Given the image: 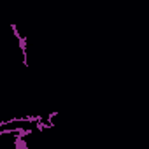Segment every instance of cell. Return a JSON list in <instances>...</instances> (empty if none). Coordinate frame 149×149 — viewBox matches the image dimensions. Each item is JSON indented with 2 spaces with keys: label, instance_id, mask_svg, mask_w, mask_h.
<instances>
[{
  "label": "cell",
  "instance_id": "cell-1",
  "mask_svg": "<svg viewBox=\"0 0 149 149\" xmlns=\"http://www.w3.org/2000/svg\"><path fill=\"white\" fill-rule=\"evenodd\" d=\"M13 144L16 149H28V142L25 140V137H14Z\"/></svg>",
  "mask_w": 149,
  "mask_h": 149
},
{
  "label": "cell",
  "instance_id": "cell-2",
  "mask_svg": "<svg viewBox=\"0 0 149 149\" xmlns=\"http://www.w3.org/2000/svg\"><path fill=\"white\" fill-rule=\"evenodd\" d=\"M56 116H58V111H53V112H49V114L46 116V121H47V123H51V125H54V123H53V119H54Z\"/></svg>",
  "mask_w": 149,
  "mask_h": 149
},
{
  "label": "cell",
  "instance_id": "cell-3",
  "mask_svg": "<svg viewBox=\"0 0 149 149\" xmlns=\"http://www.w3.org/2000/svg\"><path fill=\"white\" fill-rule=\"evenodd\" d=\"M9 26H11V30H13V33H14V37L18 39V37L21 35V33H19V30H18V25H16V23H11Z\"/></svg>",
  "mask_w": 149,
  "mask_h": 149
}]
</instances>
